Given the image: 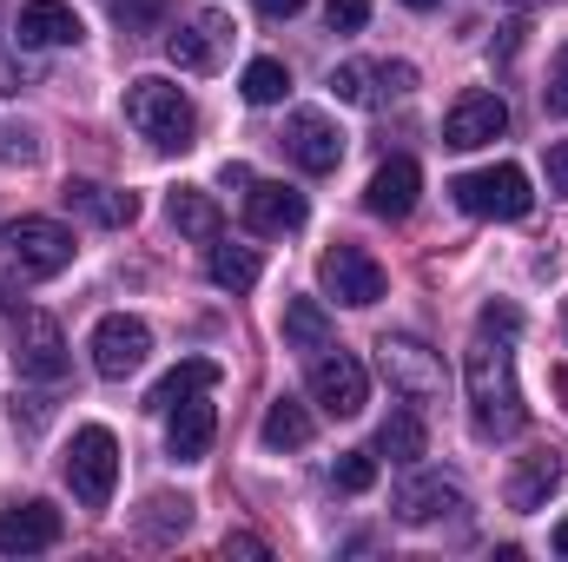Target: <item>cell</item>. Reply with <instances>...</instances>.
Wrapping results in <instances>:
<instances>
[{"mask_svg": "<svg viewBox=\"0 0 568 562\" xmlns=\"http://www.w3.org/2000/svg\"><path fill=\"white\" fill-rule=\"evenodd\" d=\"M463 384H469V418H476L483 436H516L529 423L523 384H516V358L503 344H476L469 364H463Z\"/></svg>", "mask_w": 568, "mask_h": 562, "instance_id": "1", "label": "cell"}, {"mask_svg": "<svg viewBox=\"0 0 568 562\" xmlns=\"http://www.w3.org/2000/svg\"><path fill=\"white\" fill-rule=\"evenodd\" d=\"M126 120H133V133L145 145H159V152H185L192 133H199V113H192V100L172 87V80H159V73H145L126 87Z\"/></svg>", "mask_w": 568, "mask_h": 562, "instance_id": "2", "label": "cell"}, {"mask_svg": "<svg viewBox=\"0 0 568 562\" xmlns=\"http://www.w3.org/2000/svg\"><path fill=\"white\" fill-rule=\"evenodd\" d=\"M67 483H73V496H80L87 510H106V503H113V483H120V443H113L106 423L73 430V443H67Z\"/></svg>", "mask_w": 568, "mask_h": 562, "instance_id": "3", "label": "cell"}, {"mask_svg": "<svg viewBox=\"0 0 568 562\" xmlns=\"http://www.w3.org/2000/svg\"><path fill=\"white\" fill-rule=\"evenodd\" d=\"M449 192H456V205H463L469 219H529V205H536L523 165H483V172H463Z\"/></svg>", "mask_w": 568, "mask_h": 562, "instance_id": "4", "label": "cell"}, {"mask_svg": "<svg viewBox=\"0 0 568 562\" xmlns=\"http://www.w3.org/2000/svg\"><path fill=\"white\" fill-rule=\"evenodd\" d=\"M0 239H7V259L20 265V279H60L73 265V232L60 219H13Z\"/></svg>", "mask_w": 568, "mask_h": 562, "instance_id": "5", "label": "cell"}, {"mask_svg": "<svg viewBox=\"0 0 568 562\" xmlns=\"http://www.w3.org/2000/svg\"><path fill=\"white\" fill-rule=\"evenodd\" d=\"M311 404L324 411V418H357L364 404H371V378H364V364L351 358V351H311Z\"/></svg>", "mask_w": 568, "mask_h": 562, "instance_id": "6", "label": "cell"}, {"mask_svg": "<svg viewBox=\"0 0 568 562\" xmlns=\"http://www.w3.org/2000/svg\"><path fill=\"white\" fill-rule=\"evenodd\" d=\"M165 53H172V67H179V73H219V67H225V53H232V13H219V7L185 13V20H179V33L165 40Z\"/></svg>", "mask_w": 568, "mask_h": 562, "instance_id": "7", "label": "cell"}, {"mask_svg": "<svg viewBox=\"0 0 568 562\" xmlns=\"http://www.w3.org/2000/svg\"><path fill=\"white\" fill-rule=\"evenodd\" d=\"M377 364H384V378H390V391L397 398H410V404H429V398H443V358L429 351L424 338H384L377 344Z\"/></svg>", "mask_w": 568, "mask_h": 562, "instance_id": "8", "label": "cell"}, {"mask_svg": "<svg viewBox=\"0 0 568 562\" xmlns=\"http://www.w3.org/2000/svg\"><path fill=\"white\" fill-rule=\"evenodd\" d=\"M7 331H13V371L20 378H40V384L67 378V338L47 311H20V318H7Z\"/></svg>", "mask_w": 568, "mask_h": 562, "instance_id": "9", "label": "cell"}, {"mask_svg": "<svg viewBox=\"0 0 568 562\" xmlns=\"http://www.w3.org/2000/svg\"><path fill=\"white\" fill-rule=\"evenodd\" d=\"M317 284H324L337 304L364 311V304H377V298H384V265H377L364 245H331V252L317 259Z\"/></svg>", "mask_w": 568, "mask_h": 562, "instance_id": "10", "label": "cell"}, {"mask_svg": "<svg viewBox=\"0 0 568 562\" xmlns=\"http://www.w3.org/2000/svg\"><path fill=\"white\" fill-rule=\"evenodd\" d=\"M145 358H152V331H145L140 318L113 311V318L93 324V371H100L106 384H126Z\"/></svg>", "mask_w": 568, "mask_h": 562, "instance_id": "11", "label": "cell"}, {"mask_svg": "<svg viewBox=\"0 0 568 562\" xmlns=\"http://www.w3.org/2000/svg\"><path fill=\"white\" fill-rule=\"evenodd\" d=\"M278 140H284V152H291L304 172H317V179L344 165V133H337V120H331V113H317V107H297V113L284 120Z\"/></svg>", "mask_w": 568, "mask_h": 562, "instance_id": "12", "label": "cell"}, {"mask_svg": "<svg viewBox=\"0 0 568 562\" xmlns=\"http://www.w3.org/2000/svg\"><path fill=\"white\" fill-rule=\"evenodd\" d=\"M503 133H509V107H503V93L469 87V93L443 113V145H456V152H476V145L503 140Z\"/></svg>", "mask_w": 568, "mask_h": 562, "instance_id": "13", "label": "cell"}, {"mask_svg": "<svg viewBox=\"0 0 568 562\" xmlns=\"http://www.w3.org/2000/svg\"><path fill=\"white\" fill-rule=\"evenodd\" d=\"M390 510H397V523L424 530V523H443V516H463L469 496H463V483H449V476H404L397 496H390Z\"/></svg>", "mask_w": 568, "mask_h": 562, "instance_id": "14", "label": "cell"}, {"mask_svg": "<svg viewBox=\"0 0 568 562\" xmlns=\"http://www.w3.org/2000/svg\"><path fill=\"white\" fill-rule=\"evenodd\" d=\"M60 510L53 503H13V510H0V556H40V550H53L60 543Z\"/></svg>", "mask_w": 568, "mask_h": 562, "instance_id": "15", "label": "cell"}, {"mask_svg": "<svg viewBox=\"0 0 568 562\" xmlns=\"http://www.w3.org/2000/svg\"><path fill=\"white\" fill-rule=\"evenodd\" d=\"M304 192L297 185H278V179H252L245 185V225L252 232H265V239H284V232H297L304 225Z\"/></svg>", "mask_w": 568, "mask_h": 562, "instance_id": "16", "label": "cell"}, {"mask_svg": "<svg viewBox=\"0 0 568 562\" xmlns=\"http://www.w3.org/2000/svg\"><path fill=\"white\" fill-rule=\"evenodd\" d=\"M205 398H212V391H199V398H185V404H172V411H165V450H172L179 463H205V456H212L219 411H212Z\"/></svg>", "mask_w": 568, "mask_h": 562, "instance_id": "17", "label": "cell"}, {"mask_svg": "<svg viewBox=\"0 0 568 562\" xmlns=\"http://www.w3.org/2000/svg\"><path fill=\"white\" fill-rule=\"evenodd\" d=\"M417 192H424L417 159H384V165L371 172V185H364V205H371L377 219H410V212H417Z\"/></svg>", "mask_w": 568, "mask_h": 562, "instance_id": "18", "label": "cell"}, {"mask_svg": "<svg viewBox=\"0 0 568 562\" xmlns=\"http://www.w3.org/2000/svg\"><path fill=\"white\" fill-rule=\"evenodd\" d=\"M13 33H20V47H73L87 27H80V13L67 0H27L13 13Z\"/></svg>", "mask_w": 568, "mask_h": 562, "instance_id": "19", "label": "cell"}, {"mask_svg": "<svg viewBox=\"0 0 568 562\" xmlns=\"http://www.w3.org/2000/svg\"><path fill=\"white\" fill-rule=\"evenodd\" d=\"M67 205H80L87 219H100V225H113V232L140 219V199H133V192H120V185H93V179H73V185H67Z\"/></svg>", "mask_w": 568, "mask_h": 562, "instance_id": "20", "label": "cell"}, {"mask_svg": "<svg viewBox=\"0 0 568 562\" xmlns=\"http://www.w3.org/2000/svg\"><path fill=\"white\" fill-rule=\"evenodd\" d=\"M165 219H172L185 239H205V245L225 232V212H219V199H212V192H199V185H179V192L165 199Z\"/></svg>", "mask_w": 568, "mask_h": 562, "instance_id": "21", "label": "cell"}, {"mask_svg": "<svg viewBox=\"0 0 568 562\" xmlns=\"http://www.w3.org/2000/svg\"><path fill=\"white\" fill-rule=\"evenodd\" d=\"M199 391H219V364H212V358H185V364H172V371L152 384L145 411H172V404H185V398H199Z\"/></svg>", "mask_w": 568, "mask_h": 562, "instance_id": "22", "label": "cell"}, {"mask_svg": "<svg viewBox=\"0 0 568 562\" xmlns=\"http://www.w3.org/2000/svg\"><path fill=\"white\" fill-rule=\"evenodd\" d=\"M556 483H562V456L549 450V456H529L516 476H509V510H542L549 496H556Z\"/></svg>", "mask_w": 568, "mask_h": 562, "instance_id": "23", "label": "cell"}, {"mask_svg": "<svg viewBox=\"0 0 568 562\" xmlns=\"http://www.w3.org/2000/svg\"><path fill=\"white\" fill-rule=\"evenodd\" d=\"M258 436H265V450H304V443H311V411H304L297 398H272Z\"/></svg>", "mask_w": 568, "mask_h": 562, "instance_id": "24", "label": "cell"}, {"mask_svg": "<svg viewBox=\"0 0 568 562\" xmlns=\"http://www.w3.org/2000/svg\"><path fill=\"white\" fill-rule=\"evenodd\" d=\"M429 450V430L417 411H390V418L377 423V456H390V463H417Z\"/></svg>", "mask_w": 568, "mask_h": 562, "instance_id": "25", "label": "cell"}, {"mask_svg": "<svg viewBox=\"0 0 568 562\" xmlns=\"http://www.w3.org/2000/svg\"><path fill=\"white\" fill-rule=\"evenodd\" d=\"M192 530V496H145V510H140V536L145 543H179Z\"/></svg>", "mask_w": 568, "mask_h": 562, "instance_id": "26", "label": "cell"}, {"mask_svg": "<svg viewBox=\"0 0 568 562\" xmlns=\"http://www.w3.org/2000/svg\"><path fill=\"white\" fill-rule=\"evenodd\" d=\"M284 344L291 351H324L331 344V311L317 298H291L284 304Z\"/></svg>", "mask_w": 568, "mask_h": 562, "instance_id": "27", "label": "cell"}, {"mask_svg": "<svg viewBox=\"0 0 568 562\" xmlns=\"http://www.w3.org/2000/svg\"><path fill=\"white\" fill-rule=\"evenodd\" d=\"M205 272H212V284H219V291H252V284H258V272H265V259H258L252 245H219V239H212Z\"/></svg>", "mask_w": 568, "mask_h": 562, "instance_id": "28", "label": "cell"}, {"mask_svg": "<svg viewBox=\"0 0 568 562\" xmlns=\"http://www.w3.org/2000/svg\"><path fill=\"white\" fill-rule=\"evenodd\" d=\"M284 93H291L284 60H252V67H245V100H252V107H278Z\"/></svg>", "mask_w": 568, "mask_h": 562, "instance_id": "29", "label": "cell"}, {"mask_svg": "<svg viewBox=\"0 0 568 562\" xmlns=\"http://www.w3.org/2000/svg\"><path fill=\"white\" fill-rule=\"evenodd\" d=\"M113 7V20L140 40V33H159L165 27V13H172V0H106Z\"/></svg>", "mask_w": 568, "mask_h": 562, "instance_id": "30", "label": "cell"}, {"mask_svg": "<svg viewBox=\"0 0 568 562\" xmlns=\"http://www.w3.org/2000/svg\"><path fill=\"white\" fill-rule=\"evenodd\" d=\"M331 483H337L344 496H364V490L377 483V450H344L337 470H331Z\"/></svg>", "mask_w": 568, "mask_h": 562, "instance_id": "31", "label": "cell"}, {"mask_svg": "<svg viewBox=\"0 0 568 562\" xmlns=\"http://www.w3.org/2000/svg\"><path fill=\"white\" fill-rule=\"evenodd\" d=\"M331 93H337V100H351V107H371V100H377L371 67H364V60H344V67L331 73Z\"/></svg>", "mask_w": 568, "mask_h": 562, "instance_id": "32", "label": "cell"}, {"mask_svg": "<svg viewBox=\"0 0 568 562\" xmlns=\"http://www.w3.org/2000/svg\"><path fill=\"white\" fill-rule=\"evenodd\" d=\"M371 80H377V100H404V93L417 87V67H410V60H377Z\"/></svg>", "mask_w": 568, "mask_h": 562, "instance_id": "33", "label": "cell"}, {"mask_svg": "<svg viewBox=\"0 0 568 562\" xmlns=\"http://www.w3.org/2000/svg\"><path fill=\"white\" fill-rule=\"evenodd\" d=\"M542 107H549L556 120H568V40L556 47V67H549V87H542Z\"/></svg>", "mask_w": 568, "mask_h": 562, "instance_id": "34", "label": "cell"}, {"mask_svg": "<svg viewBox=\"0 0 568 562\" xmlns=\"http://www.w3.org/2000/svg\"><path fill=\"white\" fill-rule=\"evenodd\" d=\"M324 20H331V33H357L371 20V0H324Z\"/></svg>", "mask_w": 568, "mask_h": 562, "instance_id": "35", "label": "cell"}, {"mask_svg": "<svg viewBox=\"0 0 568 562\" xmlns=\"http://www.w3.org/2000/svg\"><path fill=\"white\" fill-rule=\"evenodd\" d=\"M476 324H483V338H516V331H523V311H516V304H483Z\"/></svg>", "mask_w": 568, "mask_h": 562, "instance_id": "36", "label": "cell"}, {"mask_svg": "<svg viewBox=\"0 0 568 562\" xmlns=\"http://www.w3.org/2000/svg\"><path fill=\"white\" fill-rule=\"evenodd\" d=\"M549 192H562L568 199V140L549 145Z\"/></svg>", "mask_w": 568, "mask_h": 562, "instance_id": "37", "label": "cell"}, {"mask_svg": "<svg viewBox=\"0 0 568 562\" xmlns=\"http://www.w3.org/2000/svg\"><path fill=\"white\" fill-rule=\"evenodd\" d=\"M20 87H27V67L13 53H0V93H20Z\"/></svg>", "mask_w": 568, "mask_h": 562, "instance_id": "38", "label": "cell"}, {"mask_svg": "<svg viewBox=\"0 0 568 562\" xmlns=\"http://www.w3.org/2000/svg\"><path fill=\"white\" fill-rule=\"evenodd\" d=\"M225 556H272L265 536H225Z\"/></svg>", "mask_w": 568, "mask_h": 562, "instance_id": "39", "label": "cell"}, {"mask_svg": "<svg viewBox=\"0 0 568 562\" xmlns=\"http://www.w3.org/2000/svg\"><path fill=\"white\" fill-rule=\"evenodd\" d=\"M258 13L265 20H291V13H304V0H258Z\"/></svg>", "mask_w": 568, "mask_h": 562, "instance_id": "40", "label": "cell"}, {"mask_svg": "<svg viewBox=\"0 0 568 562\" xmlns=\"http://www.w3.org/2000/svg\"><path fill=\"white\" fill-rule=\"evenodd\" d=\"M0 159H33V133H7V145H0Z\"/></svg>", "mask_w": 568, "mask_h": 562, "instance_id": "41", "label": "cell"}, {"mask_svg": "<svg viewBox=\"0 0 568 562\" xmlns=\"http://www.w3.org/2000/svg\"><path fill=\"white\" fill-rule=\"evenodd\" d=\"M225 185H252V165H239V159H225V172H219Z\"/></svg>", "mask_w": 568, "mask_h": 562, "instance_id": "42", "label": "cell"}, {"mask_svg": "<svg viewBox=\"0 0 568 562\" xmlns=\"http://www.w3.org/2000/svg\"><path fill=\"white\" fill-rule=\"evenodd\" d=\"M496 7H516V13H536V7H549V0H496Z\"/></svg>", "mask_w": 568, "mask_h": 562, "instance_id": "43", "label": "cell"}, {"mask_svg": "<svg viewBox=\"0 0 568 562\" xmlns=\"http://www.w3.org/2000/svg\"><path fill=\"white\" fill-rule=\"evenodd\" d=\"M549 543H556V556H568V523L556 530V536H549Z\"/></svg>", "mask_w": 568, "mask_h": 562, "instance_id": "44", "label": "cell"}, {"mask_svg": "<svg viewBox=\"0 0 568 562\" xmlns=\"http://www.w3.org/2000/svg\"><path fill=\"white\" fill-rule=\"evenodd\" d=\"M404 7H417V13H429V7H443V0H404Z\"/></svg>", "mask_w": 568, "mask_h": 562, "instance_id": "45", "label": "cell"}, {"mask_svg": "<svg viewBox=\"0 0 568 562\" xmlns=\"http://www.w3.org/2000/svg\"><path fill=\"white\" fill-rule=\"evenodd\" d=\"M0 318H7V291H0Z\"/></svg>", "mask_w": 568, "mask_h": 562, "instance_id": "46", "label": "cell"}]
</instances>
